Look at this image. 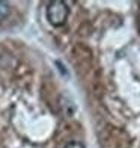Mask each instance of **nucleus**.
Instances as JSON below:
<instances>
[{
  "label": "nucleus",
  "mask_w": 140,
  "mask_h": 148,
  "mask_svg": "<svg viewBox=\"0 0 140 148\" xmlns=\"http://www.w3.org/2000/svg\"><path fill=\"white\" fill-rule=\"evenodd\" d=\"M68 15H69V8L62 0H53L47 6V18H48L50 24L56 26V27L63 26L68 20Z\"/></svg>",
  "instance_id": "nucleus-1"
},
{
  "label": "nucleus",
  "mask_w": 140,
  "mask_h": 148,
  "mask_svg": "<svg viewBox=\"0 0 140 148\" xmlns=\"http://www.w3.org/2000/svg\"><path fill=\"white\" fill-rule=\"evenodd\" d=\"M9 12H11L9 5L6 3V2H0V21L8 17V15H9Z\"/></svg>",
  "instance_id": "nucleus-2"
},
{
  "label": "nucleus",
  "mask_w": 140,
  "mask_h": 148,
  "mask_svg": "<svg viewBox=\"0 0 140 148\" xmlns=\"http://www.w3.org/2000/svg\"><path fill=\"white\" fill-rule=\"evenodd\" d=\"M65 148H86L82 142H77V140H72V142H69L68 145H66Z\"/></svg>",
  "instance_id": "nucleus-3"
}]
</instances>
